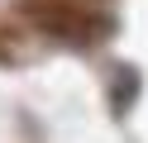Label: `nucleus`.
Returning a JSON list of instances; mask_svg holds the SVG:
<instances>
[{"instance_id":"nucleus-1","label":"nucleus","mask_w":148,"mask_h":143,"mask_svg":"<svg viewBox=\"0 0 148 143\" xmlns=\"http://www.w3.org/2000/svg\"><path fill=\"white\" fill-rule=\"evenodd\" d=\"M19 14L34 29L53 38H67V43H91V38L105 34V19L91 10V0H24Z\"/></svg>"}]
</instances>
